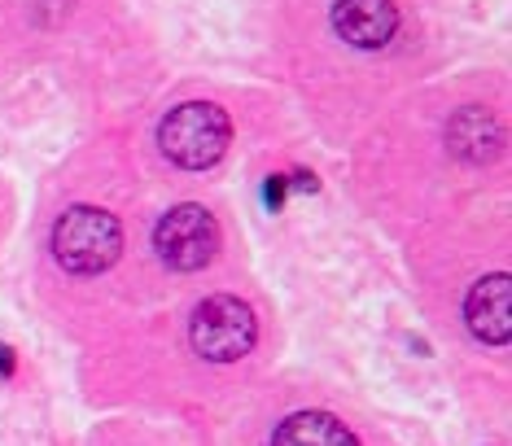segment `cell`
<instances>
[{
	"mask_svg": "<svg viewBox=\"0 0 512 446\" xmlns=\"http://www.w3.org/2000/svg\"><path fill=\"white\" fill-rule=\"evenodd\" d=\"M232 123L215 101H184L158 123V145L176 167L206 171L228 154Z\"/></svg>",
	"mask_w": 512,
	"mask_h": 446,
	"instance_id": "1",
	"label": "cell"
},
{
	"mask_svg": "<svg viewBox=\"0 0 512 446\" xmlns=\"http://www.w3.org/2000/svg\"><path fill=\"white\" fill-rule=\"evenodd\" d=\"M123 228L101 206H71L53 228V258L75 276H97L119 263Z\"/></svg>",
	"mask_w": 512,
	"mask_h": 446,
	"instance_id": "2",
	"label": "cell"
},
{
	"mask_svg": "<svg viewBox=\"0 0 512 446\" xmlns=\"http://www.w3.org/2000/svg\"><path fill=\"white\" fill-rule=\"evenodd\" d=\"M189 337H193V350L211 363H237L241 355L254 350V337H259V320L254 311L246 307L241 298H206L202 307L193 311V324H189Z\"/></svg>",
	"mask_w": 512,
	"mask_h": 446,
	"instance_id": "3",
	"label": "cell"
},
{
	"mask_svg": "<svg viewBox=\"0 0 512 446\" xmlns=\"http://www.w3.org/2000/svg\"><path fill=\"white\" fill-rule=\"evenodd\" d=\"M154 250L162 263L176 267V272H197V267H206L219 250V223H215V215H206V206L184 202L158 219Z\"/></svg>",
	"mask_w": 512,
	"mask_h": 446,
	"instance_id": "4",
	"label": "cell"
},
{
	"mask_svg": "<svg viewBox=\"0 0 512 446\" xmlns=\"http://www.w3.org/2000/svg\"><path fill=\"white\" fill-rule=\"evenodd\" d=\"M333 31L351 49H386L399 31L394 0H333Z\"/></svg>",
	"mask_w": 512,
	"mask_h": 446,
	"instance_id": "5",
	"label": "cell"
},
{
	"mask_svg": "<svg viewBox=\"0 0 512 446\" xmlns=\"http://www.w3.org/2000/svg\"><path fill=\"white\" fill-rule=\"evenodd\" d=\"M464 320H469L477 342L504 346L512 337V276H482L464 298Z\"/></svg>",
	"mask_w": 512,
	"mask_h": 446,
	"instance_id": "6",
	"label": "cell"
},
{
	"mask_svg": "<svg viewBox=\"0 0 512 446\" xmlns=\"http://www.w3.org/2000/svg\"><path fill=\"white\" fill-rule=\"evenodd\" d=\"M447 145L451 154L464 158V162H491L499 158V149H504V127L491 110H482V105H464L456 119L447 123Z\"/></svg>",
	"mask_w": 512,
	"mask_h": 446,
	"instance_id": "7",
	"label": "cell"
},
{
	"mask_svg": "<svg viewBox=\"0 0 512 446\" xmlns=\"http://www.w3.org/2000/svg\"><path fill=\"white\" fill-rule=\"evenodd\" d=\"M272 446H359V438L329 412H298L276 429Z\"/></svg>",
	"mask_w": 512,
	"mask_h": 446,
	"instance_id": "8",
	"label": "cell"
},
{
	"mask_svg": "<svg viewBox=\"0 0 512 446\" xmlns=\"http://www.w3.org/2000/svg\"><path fill=\"white\" fill-rule=\"evenodd\" d=\"M281 197H285V180L272 175V180H267V206H281Z\"/></svg>",
	"mask_w": 512,
	"mask_h": 446,
	"instance_id": "9",
	"label": "cell"
},
{
	"mask_svg": "<svg viewBox=\"0 0 512 446\" xmlns=\"http://www.w3.org/2000/svg\"><path fill=\"white\" fill-rule=\"evenodd\" d=\"M9 372H14V350L0 346V377H9Z\"/></svg>",
	"mask_w": 512,
	"mask_h": 446,
	"instance_id": "10",
	"label": "cell"
}]
</instances>
